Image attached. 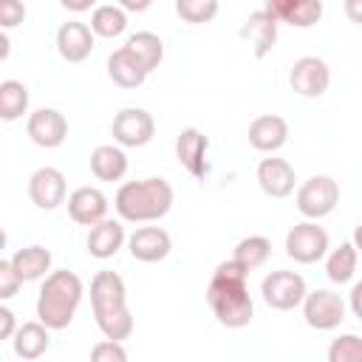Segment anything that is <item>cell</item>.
Instances as JSON below:
<instances>
[{"instance_id": "6da1fadb", "label": "cell", "mask_w": 362, "mask_h": 362, "mask_svg": "<svg viewBox=\"0 0 362 362\" xmlns=\"http://www.w3.org/2000/svg\"><path fill=\"white\" fill-rule=\"evenodd\" d=\"M246 280H249V269L243 263H238L235 257L218 263V269L209 280L206 303L223 328H243L255 317V303L249 297Z\"/></svg>"}, {"instance_id": "7a4b0ae2", "label": "cell", "mask_w": 362, "mask_h": 362, "mask_svg": "<svg viewBox=\"0 0 362 362\" xmlns=\"http://www.w3.org/2000/svg\"><path fill=\"white\" fill-rule=\"evenodd\" d=\"M90 308H93V320L99 325V331L105 334V339H127L133 334V317L127 308V291H124V280L116 272H96L90 280Z\"/></svg>"}, {"instance_id": "3957f363", "label": "cell", "mask_w": 362, "mask_h": 362, "mask_svg": "<svg viewBox=\"0 0 362 362\" xmlns=\"http://www.w3.org/2000/svg\"><path fill=\"white\" fill-rule=\"evenodd\" d=\"M173 201H175V192L167 178H141V181L122 184L113 198V206L122 221L153 223L170 212Z\"/></svg>"}, {"instance_id": "277c9868", "label": "cell", "mask_w": 362, "mask_h": 362, "mask_svg": "<svg viewBox=\"0 0 362 362\" xmlns=\"http://www.w3.org/2000/svg\"><path fill=\"white\" fill-rule=\"evenodd\" d=\"M82 294H85V286L74 272L68 269L51 272L37 297V320L45 322L51 331L68 328L82 303Z\"/></svg>"}, {"instance_id": "5b68a950", "label": "cell", "mask_w": 362, "mask_h": 362, "mask_svg": "<svg viewBox=\"0 0 362 362\" xmlns=\"http://www.w3.org/2000/svg\"><path fill=\"white\" fill-rule=\"evenodd\" d=\"M294 204H297L303 218L320 221V218H325V215H331L337 209V204H339V184L331 175H311L308 181L300 184Z\"/></svg>"}, {"instance_id": "8992f818", "label": "cell", "mask_w": 362, "mask_h": 362, "mask_svg": "<svg viewBox=\"0 0 362 362\" xmlns=\"http://www.w3.org/2000/svg\"><path fill=\"white\" fill-rule=\"evenodd\" d=\"M286 255L303 266L322 260L328 255V232L317 221H308V218L294 223L286 235Z\"/></svg>"}, {"instance_id": "52a82bcc", "label": "cell", "mask_w": 362, "mask_h": 362, "mask_svg": "<svg viewBox=\"0 0 362 362\" xmlns=\"http://www.w3.org/2000/svg\"><path fill=\"white\" fill-rule=\"evenodd\" d=\"M260 294H263V303L274 311H291L297 305H303L305 300V280L297 274V272H288V269H277V272H269L260 283Z\"/></svg>"}, {"instance_id": "ba28073f", "label": "cell", "mask_w": 362, "mask_h": 362, "mask_svg": "<svg viewBox=\"0 0 362 362\" xmlns=\"http://www.w3.org/2000/svg\"><path fill=\"white\" fill-rule=\"evenodd\" d=\"M303 317L314 331H334L345 320V300L331 288L308 291L303 300Z\"/></svg>"}, {"instance_id": "9c48e42d", "label": "cell", "mask_w": 362, "mask_h": 362, "mask_svg": "<svg viewBox=\"0 0 362 362\" xmlns=\"http://www.w3.org/2000/svg\"><path fill=\"white\" fill-rule=\"evenodd\" d=\"M288 85L297 96H305V99H317L328 90L331 85V68L322 57H300L294 65H291V74H288Z\"/></svg>"}, {"instance_id": "30bf717a", "label": "cell", "mask_w": 362, "mask_h": 362, "mask_svg": "<svg viewBox=\"0 0 362 362\" xmlns=\"http://www.w3.org/2000/svg\"><path fill=\"white\" fill-rule=\"evenodd\" d=\"M110 133H113L116 144H122V147H144L153 141L156 122L144 107H124L113 116Z\"/></svg>"}, {"instance_id": "8fae6325", "label": "cell", "mask_w": 362, "mask_h": 362, "mask_svg": "<svg viewBox=\"0 0 362 362\" xmlns=\"http://www.w3.org/2000/svg\"><path fill=\"white\" fill-rule=\"evenodd\" d=\"M65 195H68V184H65V175L57 170V167H40L31 173L28 178V198L37 209H57L59 204H65Z\"/></svg>"}, {"instance_id": "7c38bea8", "label": "cell", "mask_w": 362, "mask_h": 362, "mask_svg": "<svg viewBox=\"0 0 362 362\" xmlns=\"http://www.w3.org/2000/svg\"><path fill=\"white\" fill-rule=\"evenodd\" d=\"M25 133L37 147L54 150L68 139V119L54 107H40V110H34L28 116Z\"/></svg>"}, {"instance_id": "4fadbf2b", "label": "cell", "mask_w": 362, "mask_h": 362, "mask_svg": "<svg viewBox=\"0 0 362 362\" xmlns=\"http://www.w3.org/2000/svg\"><path fill=\"white\" fill-rule=\"evenodd\" d=\"M206 150H209V139L198 130V127H184L175 139V156H178V164L195 175V178H204L209 173V161H206Z\"/></svg>"}, {"instance_id": "5bb4252c", "label": "cell", "mask_w": 362, "mask_h": 362, "mask_svg": "<svg viewBox=\"0 0 362 362\" xmlns=\"http://www.w3.org/2000/svg\"><path fill=\"white\" fill-rule=\"evenodd\" d=\"M127 249H130L133 260H139V263H158L170 255L173 238L161 226H139L127 238Z\"/></svg>"}, {"instance_id": "9a60e30c", "label": "cell", "mask_w": 362, "mask_h": 362, "mask_svg": "<svg viewBox=\"0 0 362 362\" xmlns=\"http://www.w3.org/2000/svg\"><path fill=\"white\" fill-rule=\"evenodd\" d=\"M68 215L79 226H93L107 218V195L99 187H76L68 195Z\"/></svg>"}, {"instance_id": "2e32d148", "label": "cell", "mask_w": 362, "mask_h": 362, "mask_svg": "<svg viewBox=\"0 0 362 362\" xmlns=\"http://www.w3.org/2000/svg\"><path fill=\"white\" fill-rule=\"evenodd\" d=\"M93 28L79 20L62 23L57 31V51L65 62H85L93 51Z\"/></svg>"}, {"instance_id": "e0dca14e", "label": "cell", "mask_w": 362, "mask_h": 362, "mask_svg": "<svg viewBox=\"0 0 362 362\" xmlns=\"http://www.w3.org/2000/svg\"><path fill=\"white\" fill-rule=\"evenodd\" d=\"M249 144L257 153H277L288 141V122L277 113H263L249 124Z\"/></svg>"}, {"instance_id": "ac0fdd59", "label": "cell", "mask_w": 362, "mask_h": 362, "mask_svg": "<svg viewBox=\"0 0 362 362\" xmlns=\"http://www.w3.org/2000/svg\"><path fill=\"white\" fill-rule=\"evenodd\" d=\"M294 181H297L294 167L286 158L272 156L257 164V184L269 198H288L294 192Z\"/></svg>"}, {"instance_id": "d6986e66", "label": "cell", "mask_w": 362, "mask_h": 362, "mask_svg": "<svg viewBox=\"0 0 362 362\" xmlns=\"http://www.w3.org/2000/svg\"><path fill=\"white\" fill-rule=\"evenodd\" d=\"M240 37L249 42L255 59H263V57H269V51H272L274 42H277V20H274L266 8L252 11V14L246 17L243 28H240Z\"/></svg>"}, {"instance_id": "ffe728a7", "label": "cell", "mask_w": 362, "mask_h": 362, "mask_svg": "<svg viewBox=\"0 0 362 362\" xmlns=\"http://www.w3.org/2000/svg\"><path fill=\"white\" fill-rule=\"evenodd\" d=\"M147 74H150V71L139 62V57H136L127 45H122L119 51H113V54L107 57V76H110L113 85H119V88H124V90L141 88L144 79H147Z\"/></svg>"}, {"instance_id": "44dd1931", "label": "cell", "mask_w": 362, "mask_h": 362, "mask_svg": "<svg viewBox=\"0 0 362 362\" xmlns=\"http://www.w3.org/2000/svg\"><path fill=\"white\" fill-rule=\"evenodd\" d=\"M124 240H127L124 226H122L119 221H113V218H102L99 223L90 226L85 243H88L90 257H96V260H107V257H113V255L124 246Z\"/></svg>"}, {"instance_id": "7402d4cb", "label": "cell", "mask_w": 362, "mask_h": 362, "mask_svg": "<svg viewBox=\"0 0 362 362\" xmlns=\"http://www.w3.org/2000/svg\"><path fill=\"white\" fill-rule=\"evenodd\" d=\"M11 345H14V354L20 359L34 362V359H40L48 351V345H51V328L45 322H40V320L37 322H23L14 331Z\"/></svg>"}, {"instance_id": "603a6c76", "label": "cell", "mask_w": 362, "mask_h": 362, "mask_svg": "<svg viewBox=\"0 0 362 362\" xmlns=\"http://www.w3.org/2000/svg\"><path fill=\"white\" fill-rule=\"evenodd\" d=\"M90 173L99 181H122L127 173V156L122 150V144H99L90 153Z\"/></svg>"}, {"instance_id": "cb8c5ba5", "label": "cell", "mask_w": 362, "mask_h": 362, "mask_svg": "<svg viewBox=\"0 0 362 362\" xmlns=\"http://www.w3.org/2000/svg\"><path fill=\"white\" fill-rule=\"evenodd\" d=\"M11 266L17 269V274L23 277V283H31V280H40V277H48L51 272V252L45 246H23L11 255Z\"/></svg>"}, {"instance_id": "d4e9b609", "label": "cell", "mask_w": 362, "mask_h": 362, "mask_svg": "<svg viewBox=\"0 0 362 362\" xmlns=\"http://www.w3.org/2000/svg\"><path fill=\"white\" fill-rule=\"evenodd\" d=\"M356 260H359V252L354 246V240H345L339 243L337 249L328 252V260H325V274L331 283L342 286V283H351L354 274H356Z\"/></svg>"}, {"instance_id": "484cf974", "label": "cell", "mask_w": 362, "mask_h": 362, "mask_svg": "<svg viewBox=\"0 0 362 362\" xmlns=\"http://www.w3.org/2000/svg\"><path fill=\"white\" fill-rule=\"evenodd\" d=\"M90 28L96 37L113 40V37L127 31V11L119 3L116 6H96L90 14Z\"/></svg>"}, {"instance_id": "4316f807", "label": "cell", "mask_w": 362, "mask_h": 362, "mask_svg": "<svg viewBox=\"0 0 362 362\" xmlns=\"http://www.w3.org/2000/svg\"><path fill=\"white\" fill-rule=\"evenodd\" d=\"M25 110H28V88L17 79H3L0 82V119L17 122Z\"/></svg>"}, {"instance_id": "83f0119b", "label": "cell", "mask_w": 362, "mask_h": 362, "mask_svg": "<svg viewBox=\"0 0 362 362\" xmlns=\"http://www.w3.org/2000/svg\"><path fill=\"white\" fill-rule=\"evenodd\" d=\"M124 45L139 57V62H141L147 71H156V68L161 65V59H164V42H161V37L153 34V31H136Z\"/></svg>"}, {"instance_id": "f1b7e54d", "label": "cell", "mask_w": 362, "mask_h": 362, "mask_svg": "<svg viewBox=\"0 0 362 362\" xmlns=\"http://www.w3.org/2000/svg\"><path fill=\"white\" fill-rule=\"evenodd\" d=\"M269 255H272V240L266 235H249V238L238 240V246L232 252V257L238 263H243L249 272L257 269V266H263L269 260Z\"/></svg>"}, {"instance_id": "f546056e", "label": "cell", "mask_w": 362, "mask_h": 362, "mask_svg": "<svg viewBox=\"0 0 362 362\" xmlns=\"http://www.w3.org/2000/svg\"><path fill=\"white\" fill-rule=\"evenodd\" d=\"M175 14L184 23L204 25L218 17V0H175Z\"/></svg>"}, {"instance_id": "4dcf8cb0", "label": "cell", "mask_w": 362, "mask_h": 362, "mask_svg": "<svg viewBox=\"0 0 362 362\" xmlns=\"http://www.w3.org/2000/svg\"><path fill=\"white\" fill-rule=\"evenodd\" d=\"M328 362H362V339L356 334H342L328 345Z\"/></svg>"}, {"instance_id": "1f68e13d", "label": "cell", "mask_w": 362, "mask_h": 362, "mask_svg": "<svg viewBox=\"0 0 362 362\" xmlns=\"http://www.w3.org/2000/svg\"><path fill=\"white\" fill-rule=\"evenodd\" d=\"M320 17H322V0H300L294 11L286 17V23L294 28H311L320 23Z\"/></svg>"}, {"instance_id": "d6a6232c", "label": "cell", "mask_w": 362, "mask_h": 362, "mask_svg": "<svg viewBox=\"0 0 362 362\" xmlns=\"http://www.w3.org/2000/svg\"><path fill=\"white\" fill-rule=\"evenodd\" d=\"M90 359L93 362H127V351L116 339H102L90 348Z\"/></svg>"}, {"instance_id": "836d02e7", "label": "cell", "mask_w": 362, "mask_h": 362, "mask_svg": "<svg viewBox=\"0 0 362 362\" xmlns=\"http://www.w3.org/2000/svg\"><path fill=\"white\" fill-rule=\"evenodd\" d=\"M23 286V277L17 274V269L8 260H0V300H11Z\"/></svg>"}, {"instance_id": "e575fe53", "label": "cell", "mask_w": 362, "mask_h": 362, "mask_svg": "<svg viewBox=\"0 0 362 362\" xmlns=\"http://www.w3.org/2000/svg\"><path fill=\"white\" fill-rule=\"evenodd\" d=\"M25 20V6L23 0H0V25L8 31V28H17L20 23Z\"/></svg>"}, {"instance_id": "d590c367", "label": "cell", "mask_w": 362, "mask_h": 362, "mask_svg": "<svg viewBox=\"0 0 362 362\" xmlns=\"http://www.w3.org/2000/svg\"><path fill=\"white\" fill-rule=\"evenodd\" d=\"M297 3H300V0H266V6H263V8H266L277 23H286V17L294 11V6H297Z\"/></svg>"}, {"instance_id": "8d00e7d4", "label": "cell", "mask_w": 362, "mask_h": 362, "mask_svg": "<svg viewBox=\"0 0 362 362\" xmlns=\"http://www.w3.org/2000/svg\"><path fill=\"white\" fill-rule=\"evenodd\" d=\"M17 328H20V325H17L14 311H11L8 305H0V342H3V339H11Z\"/></svg>"}, {"instance_id": "74e56055", "label": "cell", "mask_w": 362, "mask_h": 362, "mask_svg": "<svg viewBox=\"0 0 362 362\" xmlns=\"http://www.w3.org/2000/svg\"><path fill=\"white\" fill-rule=\"evenodd\" d=\"M348 305H351L354 317H356V320H362V280H359V283H354V288H351V294H348Z\"/></svg>"}, {"instance_id": "f35d334b", "label": "cell", "mask_w": 362, "mask_h": 362, "mask_svg": "<svg viewBox=\"0 0 362 362\" xmlns=\"http://www.w3.org/2000/svg\"><path fill=\"white\" fill-rule=\"evenodd\" d=\"M345 17L356 25H362V0H345Z\"/></svg>"}, {"instance_id": "ab89813d", "label": "cell", "mask_w": 362, "mask_h": 362, "mask_svg": "<svg viewBox=\"0 0 362 362\" xmlns=\"http://www.w3.org/2000/svg\"><path fill=\"white\" fill-rule=\"evenodd\" d=\"M116 3H119L124 11H136V14H139V11H147V8L153 6V0H116Z\"/></svg>"}, {"instance_id": "60d3db41", "label": "cell", "mask_w": 362, "mask_h": 362, "mask_svg": "<svg viewBox=\"0 0 362 362\" xmlns=\"http://www.w3.org/2000/svg\"><path fill=\"white\" fill-rule=\"evenodd\" d=\"M62 3V8H68V11H74V14H79V11H88L96 0H59Z\"/></svg>"}, {"instance_id": "b9f144b4", "label": "cell", "mask_w": 362, "mask_h": 362, "mask_svg": "<svg viewBox=\"0 0 362 362\" xmlns=\"http://www.w3.org/2000/svg\"><path fill=\"white\" fill-rule=\"evenodd\" d=\"M351 240H354V246H356V252L362 255V223H359V226L354 229V238H351Z\"/></svg>"}]
</instances>
